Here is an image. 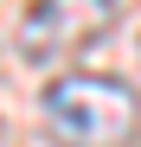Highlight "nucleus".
Listing matches in <instances>:
<instances>
[{
    "mask_svg": "<svg viewBox=\"0 0 141 147\" xmlns=\"http://www.w3.org/2000/svg\"><path fill=\"white\" fill-rule=\"evenodd\" d=\"M109 26H115V0H32L13 45L26 64H64V58L90 51Z\"/></svg>",
    "mask_w": 141,
    "mask_h": 147,
    "instance_id": "obj_2",
    "label": "nucleus"
},
{
    "mask_svg": "<svg viewBox=\"0 0 141 147\" xmlns=\"http://www.w3.org/2000/svg\"><path fill=\"white\" fill-rule=\"evenodd\" d=\"M45 109V134L58 147H135L141 128V102L122 77H96V70H77V77H58L39 96Z\"/></svg>",
    "mask_w": 141,
    "mask_h": 147,
    "instance_id": "obj_1",
    "label": "nucleus"
}]
</instances>
